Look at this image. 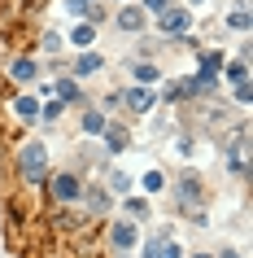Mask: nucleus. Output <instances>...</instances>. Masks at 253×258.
Wrapping results in <instances>:
<instances>
[{"mask_svg":"<svg viewBox=\"0 0 253 258\" xmlns=\"http://www.w3.org/2000/svg\"><path fill=\"white\" fill-rule=\"evenodd\" d=\"M18 166H22L27 184H44V179H48V145H44V140H31V145H22V153H18Z\"/></svg>","mask_w":253,"mask_h":258,"instance_id":"1","label":"nucleus"},{"mask_svg":"<svg viewBox=\"0 0 253 258\" xmlns=\"http://www.w3.org/2000/svg\"><path fill=\"white\" fill-rule=\"evenodd\" d=\"M175 192H179V206H184V210L192 206V223H205V210H201V179L184 171V175L175 179Z\"/></svg>","mask_w":253,"mask_h":258,"instance_id":"2","label":"nucleus"},{"mask_svg":"<svg viewBox=\"0 0 253 258\" xmlns=\"http://www.w3.org/2000/svg\"><path fill=\"white\" fill-rule=\"evenodd\" d=\"M157 31L161 35H188L192 31V9H184V5H166L157 14Z\"/></svg>","mask_w":253,"mask_h":258,"instance_id":"3","label":"nucleus"},{"mask_svg":"<svg viewBox=\"0 0 253 258\" xmlns=\"http://www.w3.org/2000/svg\"><path fill=\"white\" fill-rule=\"evenodd\" d=\"M244 149H249V127L240 122L236 132H231V145H227V166H231V175L249 179V166H244Z\"/></svg>","mask_w":253,"mask_h":258,"instance_id":"4","label":"nucleus"},{"mask_svg":"<svg viewBox=\"0 0 253 258\" xmlns=\"http://www.w3.org/2000/svg\"><path fill=\"white\" fill-rule=\"evenodd\" d=\"M53 197H57V202H79V197H83L79 175H70V171H66V175H57L53 179Z\"/></svg>","mask_w":253,"mask_h":258,"instance_id":"5","label":"nucleus"},{"mask_svg":"<svg viewBox=\"0 0 253 258\" xmlns=\"http://www.w3.org/2000/svg\"><path fill=\"white\" fill-rule=\"evenodd\" d=\"M122 101H127V105H131L135 114H148L157 96H153V88H144V83H140V88H131V92H122Z\"/></svg>","mask_w":253,"mask_h":258,"instance_id":"6","label":"nucleus"},{"mask_svg":"<svg viewBox=\"0 0 253 258\" xmlns=\"http://www.w3.org/2000/svg\"><path fill=\"white\" fill-rule=\"evenodd\" d=\"M144 9H140V5H131V9H122V14H118V31H131V35H135V31H144Z\"/></svg>","mask_w":253,"mask_h":258,"instance_id":"7","label":"nucleus"},{"mask_svg":"<svg viewBox=\"0 0 253 258\" xmlns=\"http://www.w3.org/2000/svg\"><path fill=\"white\" fill-rule=\"evenodd\" d=\"M105 145H109V153H122L127 145H131V136H127V127H114V122H105Z\"/></svg>","mask_w":253,"mask_h":258,"instance_id":"8","label":"nucleus"},{"mask_svg":"<svg viewBox=\"0 0 253 258\" xmlns=\"http://www.w3.org/2000/svg\"><path fill=\"white\" fill-rule=\"evenodd\" d=\"M109 236H114V249H122V254H127V249L135 245V223H127V219H122V223H114V232H109Z\"/></svg>","mask_w":253,"mask_h":258,"instance_id":"9","label":"nucleus"},{"mask_svg":"<svg viewBox=\"0 0 253 258\" xmlns=\"http://www.w3.org/2000/svg\"><path fill=\"white\" fill-rule=\"evenodd\" d=\"M14 114L22 122H35V118H40V101H35V96H18V101H14Z\"/></svg>","mask_w":253,"mask_h":258,"instance_id":"10","label":"nucleus"},{"mask_svg":"<svg viewBox=\"0 0 253 258\" xmlns=\"http://www.w3.org/2000/svg\"><path fill=\"white\" fill-rule=\"evenodd\" d=\"M105 66V61H101V53H79V61H74V75H96V70Z\"/></svg>","mask_w":253,"mask_h":258,"instance_id":"11","label":"nucleus"},{"mask_svg":"<svg viewBox=\"0 0 253 258\" xmlns=\"http://www.w3.org/2000/svg\"><path fill=\"white\" fill-rule=\"evenodd\" d=\"M131 75H135L140 83H144V88H153V83L161 79V70H157V66H148V61H140V66H131Z\"/></svg>","mask_w":253,"mask_h":258,"instance_id":"12","label":"nucleus"},{"mask_svg":"<svg viewBox=\"0 0 253 258\" xmlns=\"http://www.w3.org/2000/svg\"><path fill=\"white\" fill-rule=\"evenodd\" d=\"M140 188H144V192H161V188H166V175H161L157 166H153V171H144V179H140Z\"/></svg>","mask_w":253,"mask_h":258,"instance_id":"13","label":"nucleus"},{"mask_svg":"<svg viewBox=\"0 0 253 258\" xmlns=\"http://www.w3.org/2000/svg\"><path fill=\"white\" fill-rule=\"evenodd\" d=\"M14 79H22V83L35 79V61H31V57H18L14 61Z\"/></svg>","mask_w":253,"mask_h":258,"instance_id":"14","label":"nucleus"},{"mask_svg":"<svg viewBox=\"0 0 253 258\" xmlns=\"http://www.w3.org/2000/svg\"><path fill=\"white\" fill-rule=\"evenodd\" d=\"M218 70H223V53H205V57H201V75H210V79H214Z\"/></svg>","mask_w":253,"mask_h":258,"instance_id":"15","label":"nucleus"},{"mask_svg":"<svg viewBox=\"0 0 253 258\" xmlns=\"http://www.w3.org/2000/svg\"><path fill=\"white\" fill-rule=\"evenodd\" d=\"M105 206H109L105 188H88V210H96V215H105Z\"/></svg>","mask_w":253,"mask_h":258,"instance_id":"16","label":"nucleus"},{"mask_svg":"<svg viewBox=\"0 0 253 258\" xmlns=\"http://www.w3.org/2000/svg\"><path fill=\"white\" fill-rule=\"evenodd\" d=\"M96 40V31H92V22H83V27H74V35H70V44H79V48H88V44Z\"/></svg>","mask_w":253,"mask_h":258,"instance_id":"17","label":"nucleus"},{"mask_svg":"<svg viewBox=\"0 0 253 258\" xmlns=\"http://www.w3.org/2000/svg\"><path fill=\"white\" fill-rule=\"evenodd\" d=\"M83 132H105V114H96V109H88V114H83Z\"/></svg>","mask_w":253,"mask_h":258,"instance_id":"18","label":"nucleus"},{"mask_svg":"<svg viewBox=\"0 0 253 258\" xmlns=\"http://www.w3.org/2000/svg\"><path fill=\"white\" fill-rule=\"evenodd\" d=\"M227 79H231V83H249V66H244V57L227 66Z\"/></svg>","mask_w":253,"mask_h":258,"instance_id":"19","label":"nucleus"},{"mask_svg":"<svg viewBox=\"0 0 253 258\" xmlns=\"http://www.w3.org/2000/svg\"><path fill=\"white\" fill-rule=\"evenodd\" d=\"M57 96H61V101H79V83L74 79H57Z\"/></svg>","mask_w":253,"mask_h":258,"instance_id":"20","label":"nucleus"},{"mask_svg":"<svg viewBox=\"0 0 253 258\" xmlns=\"http://www.w3.org/2000/svg\"><path fill=\"white\" fill-rule=\"evenodd\" d=\"M227 27H236V31H249V5H240L236 14L227 18Z\"/></svg>","mask_w":253,"mask_h":258,"instance_id":"21","label":"nucleus"},{"mask_svg":"<svg viewBox=\"0 0 253 258\" xmlns=\"http://www.w3.org/2000/svg\"><path fill=\"white\" fill-rule=\"evenodd\" d=\"M157 258H184V249H179L175 241H166V236H161V245H157Z\"/></svg>","mask_w":253,"mask_h":258,"instance_id":"22","label":"nucleus"},{"mask_svg":"<svg viewBox=\"0 0 253 258\" xmlns=\"http://www.w3.org/2000/svg\"><path fill=\"white\" fill-rule=\"evenodd\" d=\"M109 188H114V192H127V188H131V179L122 175V171H114V175H109Z\"/></svg>","mask_w":253,"mask_h":258,"instance_id":"23","label":"nucleus"},{"mask_svg":"<svg viewBox=\"0 0 253 258\" xmlns=\"http://www.w3.org/2000/svg\"><path fill=\"white\" fill-rule=\"evenodd\" d=\"M40 118H48V122H57V118H61V101H48V105L40 109Z\"/></svg>","mask_w":253,"mask_h":258,"instance_id":"24","label":"nucleus"},{"mask_svg":"<svg viewBox=\"0 0 253 258\" xmlns=\"http://www.w3.org/2000/svg\"><path fill=\"white\" fill-rule=\"evenodd\" d=\"M231 88H236V101H240V105H249V101H253V88H249V83H231Z\"/></svg>","mask_w":253,"mask_h":258,"instance_id":"25","label":"nucleus"},{"mask_svg":"<svg viewBox=\"0 0 253 258\" xmlns=\"http://www.w3.org/2000/svg\"><path fill=\"white\" fill-rule=\"evenodd\" d=\"M92 5H96V0H66V9H70V14H88Z\"/></svg>","mask_w":253,"mask_h":258,"instance_id":"26","label":"nucleus"},{"mask_svg":"<svg viewBox=\"0 0 253 258\" xmlns=\"http://www.w3.org/2000/svg\"><path fill=\"white\" fill-rule=\"evenodd\" d=\"M166 5H171V0H144V5H140V9H144V14H148V9H153V14H161V9H166Z\"/></svg>","mask_w":253,"mask_h":258,"instance_id":"27","label":"nucleus"},{"mask_svg":"<svg viewBox=\"0 0 253 258\" xmlns=\"http://www.w3.org/2000/svg\"><path fill=\"white\" fill-rule=\"evenodd\" d=\"M223 258H240V254H236V249H227V254H223Z\"/></svg>","mask_w":253,"mask_h":258,"instance_id":"28","label":"nucleus"},{"mask_svg":"<svg viewBox=\"0 0 253 258\" xmlns=\"http://www.w3.org/2000/svg\"><path fill=\"white\" fill-rule=\"evenodd\" d=\"M192 5H205V0H192Z\"/></svg>","mask_w":253,"mask_h":258,"instance_id":"29","label":"nucleus"},{"mask_svg":"<svg viewBox=\"0 0 253 258\" xmlns=\"http://www.w3.org/2000/svg\"><path fill=\"white\" fill-rule=\"evenodd\" d=\"M197 258H210V254H197Z\"/></svg>","mask_w":253,"mask_h":258,"instance_id":"30","label":"nucleus"}]
</instances>
